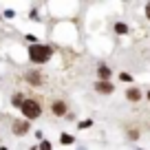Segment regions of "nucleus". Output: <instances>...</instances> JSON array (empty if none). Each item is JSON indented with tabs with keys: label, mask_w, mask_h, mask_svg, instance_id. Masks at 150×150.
Instances as JSON below:
<instances>
[{
	"label": "nucleus",
	"mask_w": 150,
	"mask_h": 150,
	"mask_svg": "<svg viewBox=\"0 0 150 150\" xmlns=\"http://www.w3.org/2000/svg\"><path fill=\"white\" fill-rule=\"evenodd\" d=\"M126 97H128V102H139L141 99V91L137 88V86H130V88L126 91Z\"/></svg>",
	"instance_id": "obj_6"
},
{
	"label": "nucleus",
	"mask_w": 150,
	"mask_h": 150,
	"mask_svg": "<svg viewBox=\"0 0 150 150\" xmlns=\"http://www.w3.org/2000/svg\"><path fill=\"white\" fill-rule=\"evenodd\" d=\"M51 53H53V49L47 47V44H31L29 47V60L33 64H44L51 57Z\"/></svg>",
	"instance_id": "obj_1"
},
{
	"label": "nucleus",
	"mask_w": 150,
	"mask_h": 150,
	"mask_svg": "<svg viewBox=\"0 0 150 150\" xmlns=\"http://www.w3.org/2000/svg\"><path fill=\"white\" fill-rule=\"evenodd\" d=\"M91 124H93V122H91V119H86V122H80V128H88Z\"/></svg>",
	"instance_id": "obj_13"
},
{
	"label": "nucleus",
	"mask_w": 150,
	"mask_h": 150,
	"mask_svg": "<svg viewBox=\"0 0 150 150\" xmlns=\"http://www.w3.org/2000/svg\"><path fill=\"white\" fill-rule=\"evenodd\" d=\"M97 75H99V82H108V77L112 75V71L108 69L106 64H102V66L97 69Z\"/></svg>",
	"instance_id": "obj_7"
},
{
	"label": "nucleus",
	"mask_w": 150,
	"mask_h": 150,
	"mask_svg": "<svg viewBox=\"0 0 150 150\" xmlns=\"http://www.w3.org/2000/svg\"><path fill=\"white\" fill-rule=\"evenodd\" d=\"M95 91H97V93H104V95H110L112 91H115V86H112L110 82H97V84H95Z\"/></svg>",
	"instance_id": "obj_5"
},
{
	"label": "nucleus",
	"mask_w": 150,
	"mask_h": 150,
	"mask_svg": "<svg viewBox=\"0 0 150 150\" xmlns=\"http://www.w3.org/2000/svg\"><path fill=\"white\" fill-rule=\"evenodd\" d=\"M119 77H122L124 82H130V75H128V73H122V75H119Z\"/></svg>",
	"instance_id": "obj_14"
},
{
	"label": "nucleus",
	"mask_w": 150,
	"mask_h": 150,
	"mask_svg": "<svg viewBox=\"0 0 150 150\" xmlns=\"http://www.w3.org/2000/svg\"><path fill=\"white\" fill-rule=\"evenodd\" d=\"M115 33H119V35H124V33H128V27L124 22H117L115 24Z\"/></svg>",
	"instance_id": "obj_8"
},
{
	"label": "nucleus",
	"mask_w": 150,
	"mask_h": 150,
	"mask_svg": "<svg viewBox=\"0 0 150 150\" xmlns=\"http://www.w3.org/2000/svg\"><path fill=\"white\" fill-rule=\"evenodd\" d=\"M22 102H24V97H22V95H20V93H16L13 95V99H11V104H13V106H22Z\"/></svg>",
	"instance_id": "obj_9"
},
{
	"label": "nucleus",
	"mask_w": 150,
	"mask_h": 150,
	"mask_svg": "<svg viewBox=\"0 0 150 150\" xmlns=\"http://www.w3.org/2000/svg\"><path fill=\"white\" fill-rule=\"evenodd\" d=\"M0 150H7V148H0Z\"/></svg>",
	"instance_id": "obj_17"
},
{
	"label": "nucleus",
	"mask_w": 150,
	"mask_h": 150,
	"mask_svg": "<svg viewBox=\"0 0 150 150\" xmlns=\"http://www.w3.org/2000/svg\"><path fill=\"white\" fill-rule=\"evenodd\" d=\"M60 141H62V144H66V146H71V144H73V137H71V135H66V132H62Z\"/></svg>",
	"instance_id": "obj_11"
},
{
	"label": "nucleus",
	"mask_w": 150,
	"mask_h": 150,
	"mask_svg": "<svg viewBox=\"0 0 150 150\" xmlns=\"http://www.w3.org/2000/svg\"><path fill=\"white\" fill-rule=\"evenodd\" d=\"M40 150H51V144H49V141H42V144H40Z\"/></svg>",
	"instance_id": "obj_12"
},
{
	"label": "nucleus",
	"mask_w": 150,
	"mask_h": 150,
	"mask_svg": "<svg viewBox=\"0 0 150 150\" xmlns=\"http://www.w3.org/2000/svg\"><path fill=\"white\" fill-rule=\"evenodd\" d=\"M29 82H33V84H42V77H40V75H38V73H31V75H29Z\"/></svg>",
	"instance_id": "obj_10"
},
{
	"label": "nucleus",
	"mask_w": 150,
	"mask_h": 150,
	"mask_svg": "<svg viewBox=\"0 0 150 150\" xmlns=\"http://www.w3.org/2000/svg\"><path fill=\"white\" fill-rule=\"evenodd\" d=\"M11 130H13V135H27V132H29V122H24V119H18V122H13Z\"/></svg>",
	"instance_id": "obj_3"
},
{
	"label": "nucleus",
	"mask_w": 150,
	"mask_h": 150,
	"mask_svg": "<svg viewBox=\"0 0 150 150\" xmlns=\"http://www.w3.org/2000/svg\"><path fill=\"white\" fill-rule=\"evenodd\" d=\"M51 110H53V115H57V117H64L69 108H66V104L62 102V99H55V102L51 104Z\"/></svg>",
	"instance_id": "obj_4"
},
{
	"label": "nucleus",
	"mask_w": 150,
	"mask_h": 150,
	"mask_svg": "<svg viewBox=\"0 0 150 150\" xmlns=\"http://www.w3.org/2000/svg\"><path fill=\"white\" fill-rule=\"evenodd\" d=\"M20 110H22V115L27 119H38L42 115V106H40L38 99H24L22 106H20Z\"/></svg>",
	"instance_id": "obj_2"
},
{
	"label": "nucleus",
	"mask_w": 150,
	"mask_h": 150,
	"mask_svg": "<svg viewBox=\"0 0 150 150\" xmlns=\"http://www.w3.org/2000/svg\"><path fill=\"white\" fill-rule=\"evenodd\" d=\"M148 99H150V91H148Z\"/></svg>",
	"instance_id": "obj_16"
},
{
	"label": "nucleus",
	"mask_w": 150,
	"mask_h": 150,
	"mask_svg": "<svg viewBox=\"0 0 150 150\" xmlns=\"http://www.w3.org/2000/svg\"><path fill=\"white\" fill-rule=\"evenodd\" d=\"M146 16H148V20H150V2L146 5Z\"/></svg>",
	"instance_id": "obj_15"
}]
</instances>
